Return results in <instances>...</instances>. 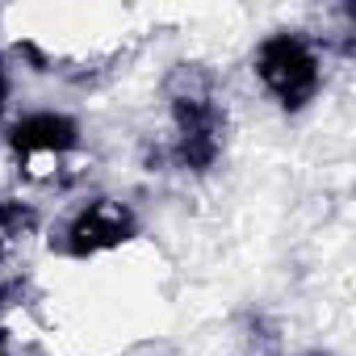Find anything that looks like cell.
<instances>
[{
	"label": "cell",
	"instance_id": "cell-1",
	"mask_svg": "<svg viewBox=\"0 0 356 356\" xmlns=\"http://www.w3.org/2000/svg\"><path fill=\"white\" fill-rule=\"evenodd\" d=\"M172 101V159L181 168L206 172L222 155V105L214 92V80L197 67H181L168 88Z\"/></svg>",
	"mask_w": 356,
	"mask_h": 356
},
{
	"label": "cell",
	"instance_id": "cell-2",
	"mask_svg": "<svg viewBox=\"0 0 356 356\" xmlns=\"http://www.w3.org/2000/svg\"><path fill=\"white\" fill-rule=\"evenodd\" d=\"M256 76L277 105L302 109L314 101V92L323 84V63L302 34H273L256 51Z\"/></svg>",
	"mask_w": 356,
	"mask_h": 356
},
{
	"label": "cell",
	"instance_id": "cell-3",
	"mask_svg": "<svg viewBox=\"0 0 356 356\" xmlns=\"http://www.w3.org/2000/svg\"><path fill=\"white\" fill-rule=\"evenodd\" d=\"M76 122L63 113H30L13 130V155L30 181H55L72 168L76 155Z\"/></svg>",
	"mask_w": 356,
	"mask_h": 356
},
{
	"label": "cell",
	"instance_id": "cell-4",
	"mask_svg": "<svg viewBox=\"0 0 356 356\" xmlns=\"http://www.w3.org/2000/svg\"><path fill=\"white\" fill-rule=\"evenodd\" d=\"M130 235H134V214L113 197H92L63 227V248H67V256H97V252L126 243Z\"/></svg>",
	"mask_w": 356,
	"mask_h": 356
},
{
	"label": "cell",
	"instance_id": "cell-5",
	"mask_svg": "<svg viewBox=\"0 0 356 356\" xmlns=\"http://www.w3.org/2000/svg\"><path fill=\"white\" fill-rule=\"evenodd\" d=\"M38 231V214L22 202H0V260H13Z\"/></svg>",
	"mask_w": 356,
	"mask_h": 356
},
{
	"label": "cell",
	"instance_id": "cell-6",
	"mask_svg": "<svg viewBox=\"0 0 356 356\" xmlns=\"http://www.w3.org/2000/svg\"><path fill=\"white\" fill-rule=\"evenodd\" d=\"M0 109H5V72H0Z\"/></svg>",
	"mask_w": 356,
	"mask_h": 356
},
{
	"label": "cell",
	"instance_id": "cell-7",
	"mask_svg": "<svg viewBox=\"0 0 356 356\" xmlns=\"http://www.w3.org/2000/svg\"><path fill=\"white\" fill-rule=\"evenodd\" d=\"M0 356H5V348H0Z\"/></svg>",
	"mask_w": 356,
	"mask_h": 356
}]
</instances>
